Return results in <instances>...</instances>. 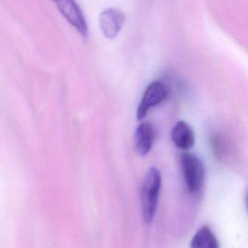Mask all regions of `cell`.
<instances>
[{"mask_svg":"<svg viewBox=\"0 0 248 248\" xmlns=\"http://www.w3.org/2000/svg\"><path fill=\"white\" fill-rule=\"evenodd\" d=\"M190 248H219L218 240L208 227H201L192 239Z\"/></svg>","mask_w":248,"mask_h":248,"instance_id":"obj_8","label":"cell"},{"mask_svg":"<svg viewBox=\"0 0 248 248\" xmlns=\"http://www.w3.org/2000/svg\"><path fill=\"white\" fill-rule=\"evenodd\" d=\"M167 97V90L163 83L156 81L149 84L138 106L137 119L138 121L143 120L151 108L161 104Z\"/></svg>","mask_w":248,"mask_h":248,"instance_id":"obj_4","label":"cell"},{"mask_svg":"<svg viewBox=\"0 0 248 248\" xmlns=\"http://www.w3.org/2000/svg\"><path fill=\"white\" fill-rule=\"evenodd\" d=\"M55 3L67 21L75 28L83 38L88 36V26L85 17L75 0H51Z\"/></svg>","mask_w":248,"mask_h":248,"instance_id":"obj_3","label":"cell"},{"mask_svg":"<svg viewBox=\"0 0 248 248\" xmlns=\"http://www.w3.org/2000/svg\"><path fill=\"white\" fill-rule=\"evenodd\" d=\"M134 138L137 153L141 156L149 154L154 141V130L152 124L149 122L140 124L135 129Z\"/></svg>","mask_w":248,"mask_h":248,"instance_id":"obj_6","label":"cell"},{"mask_svg":"<svg viewBox=\"0 0 248 248\" xmlns=\"http://www.w3.org/2000/svg\"><path fill=\"white\" fill-rule=\"evenodd\" d=\"M162 187L161 172L151 167L146 173L141 189V208L143 221L147 224L154 221Z\"/></svg>","mask_w":248,"mask_h":248,"instance_id":"obj_1","label":"cell"},{"mask_svg":"<svg viewBox=\"0 0 248 248\" xmlns=\"http://www.w3.org/2000/svg\"><path fill=\"white\" fill-rule=\"evenodd\" d=\"M180 162L186 189L189 193H198L205 181V166L202 160L194 153H183Z\"/></svg>","mask_w":248,"mask_h":248,"instance_id":"obj_2","label":"cell"},{"mask_svg":"<svg viewBox=\"0 0 248 248\" xmlns=\"http://www.w3.org/2000/svg\"><path fill=\"white\" fill-rule=\"evenodd\" d=\"M125 22V16L116 8H108L100 13L99 24L105 37L113 39L117 36Z\"/></svg>","mask_w":248,"mask_h":248,"instance_id":"obj_5","label":"cell"},{"mask_svg":"<svg viewBox=\"0 0 248 248\" xmlns=\"http://www.w3.org/2000/svg\"><path fill=\"white\" fill-rule=\"evenodd\" d=\"M171 139L178 148L188 150L195 145V132L191 125L185 121L181 120L172 128Z\"/></svg>","mask_w":248,"mask_h":248,"instance_id":"obj_7","label":"cell"}]
</instances>
